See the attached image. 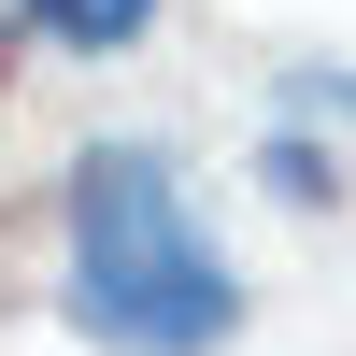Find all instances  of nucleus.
Returning a JSON list of instances; mask_svg holds the SVG:
<instances>
[{
    "label": "nucleus",
    "mask_w": 356,
    "mask_h": 356,
    "mask_svg": "<svg viewBox=\"0 0 356 356\" xmlns=\"http://www.w3.org/2000/svg\"><path fill=\"white\" fill-rule=\"evenodd\" d=\"M72 328L100 356H228L243 342V271L186 214V171L157 143L72 157Z\"/></svg>",
    "instance_id": "1"
},
{
    "label": "nucleus",
    "mask_w": 356,
    "mask_h": 356,
    "mask_svg": "<svg viewBox=\"0 0 356 356\" xmlns=\"http://www.w3.org/2000/svg\"><path fill=\"white\" fill-rule=\"evenodd\" d=\"M43 43H72V57H129L143 29H157V0H15Z\"/></svg>",
    "instance_id": "2"
},
{
    "label": "nucleus",
    "mask_w": 356,
    "mask_h": 356,
    "mask_svg": "<svg viewBox=\"0 0 356 356\" xmlns=\"http://www.w3.org/2000/svg\"><path fill=\"white\" fill-rule=\"evenodd\" d=\"M257 186H271V200H300V214H328V200H342V171H328V143L271 129V143H257Z\"/></svg>",
    "instance_id": "3"
},
{
    "label": "nucleus",
    "mask_w": 356,
    "mask_h": 356,
    "mask_svg": "<svg viewBox=\"0 0 356 356\" xmlns=\"http://www.w3.org/2000/svg\"><path fill=\"white\" fill-rule=\"evenodd\" d=\"M314 100H328V114H356V72H342V57H328V72H314V57L285 72V114H314Z\"/></svg>",
    "instance_id": "4"
}]
</instances>
